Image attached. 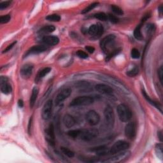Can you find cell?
I'll use <instances>...</instances> for the list:
<instances>
[{"mask_svg":"<svg viewBox=\"0 0 163 163\" xmlns=\"http://www.w3.org/2000/svg\"><path fill=\"white\" fill-rule=\"evenodd\" d=\"M129 147V144L124 140H119L116 142L110 149V153L112 154L119 153L127 150Z\"/></svg>","mask_w":163,"mask_h":163,"instance_id":"6","label":"cell"},{"mask_svg":"<svg viewBox=\"0 0 163 163\" xmlns=\"http://www.w3.org/2000/svg\"><path fill=\"white\" fill-rule=\"evenodd\" d=\"M150 17H151V13H147L145 15L143 16V17L142 18V22H145V21H147Z\"/></svg>","mask_w":163,"mask_h":163,"instance_id":"45","label":"cell"},{"mask_svg":"<svg viewBox=\"0 0 163 163\" xmlns=\"http://www.w3.org/2000/svg\"><path fill=\"white\" fill-rule=\"evenodd\" d=\"M139 73V69L137 67H134L133 69L128 71L127 72V75H128L130 77H134V76H137Z\"/></svg>","mask_w":163,"mask_h":163,"instance_id":"35","label":"cell"},{"mask_svg":"<svg viewBox=\"0 0 163 163\" xmlns=\"http://www.w3.org/2000/svg\"><path fill=\"white\" fill-rule=\"evenodd\" d=\"M38 93H39L38 89L37 87H33L32 90V93H31L30 99H29V105L31 108H33V106L35 105V102L36 101H37V99L38 97Z\"/></svg>","mask_w":163,"mask_h":163,"instance_id":"23","label":"cell"},{"mask_svg":"<svg viewBox=\"0 0 163 163\" xmlns=\"http://www.w3.org/2000/svg\"><path fill=\"white\" fill-rule=\"evenodd\" d=\"M141 28H142V25L139 24L138 26H137V28H135L134 31V37L136 39L138 40H142L143 38V35L142 34Z\"/></svg>","mask_w":163,"mask_h":163,"instance_id":"26","label":"cell"},{"mask_svg":"<svg viewBox=\"0 0 163 163\" xmlns=\"http://www.w3.org/2000/svg\"><path fill=\"white\" fill-rule=\"evenodd\" d=\"M47 50V47L44 46V45H37V46H33L31 47L29 51L27 52L26 54V57L30 54H37L43 52Z\"/></svg>","mask_w":163,"mask_h":163,"instance_id":"19","label":"cell"},{"mask_svg":"<svg viewBox=\"0 0 163 163\" xmlns=\"http://www.w3.org/2000/svg\"><path fill=\"white\" fill-rule=\"evenodd\" d=\"M108 19L111 22L114 24H116L119 22V19L117 18L115 15L111 14V13H109L108 15Z\"/></svg>","mask_w":163,"mask_h":163,"instance_id":"39","label":"cell"},{"mask_svg":"<svg viewBox=\"0 0 163 163\" xmlns=\"http://www.w3.org/2000/svg\"><path fill=\"white\" fill-rule=\"evenodd\" d=\"M32 117H31L30 119H29V123H28V133L29 134H30V132H31V124H32Z\"/></svg>","mask_w":163,"mask_h":163,"instance_id":"46","label":"cell"},{"mask_svg":"<svg viewBox=\"0 0 163 163\" xmlns=\"http://www.w3.org/2000/svg\"><path fill=\"white\" fill-rule=\"evenodd\" d=\"M121 51V48H117L115 50H114V51H113L112 52H110L109 54H108V55L106 56V61H110L112 57H114V56H117V54H119Z\"/></svg>","mask_w":163,"mask_h":163,"instance_id":"32","label":"cell"},{"mask_svg":"<svg viewBox=\"0 0 163 163\" xmlns=\"http://www.w3.org/2000/svg\"><path fill=\"white\" fill-rule=\"evenodd\" d=\"M86 120L90 126H96L100 121V116L95 110H90L85 116Z\"/></svg>","mask_w":163,"mask_h":163,"instance_id":"8","label":"cell"},{"mask_svg":"<svg viewBox=\"0 0 163 163\" xmlns=\"http://www.w3.org/2000/svg\"><path fill=\"white\" fill-rule=\"evenodd\" d=\"M162 143H159L157 144L156 146V152L157 153V157L160 158L161 159H162V157H163V151H162Z\"/></svg>","mask_w":163,"mask_h":163,"instance_id":"29","label":"cell"},{"mask_svg":"<svg viewBox=\"0 0 163 163\" xmlns=\"http://www.w3.org/2000/svg\"><path fill=\"white\" fill-rule=\"evenodd\" d=\"M99 131L97 129L89 128L82 129H73L69 131L68 134L73 138H79L82 140H90L98 137Z\"/></svg>","mask_w":163,"mask_h":163,"instance_id":"1","label":"cell"},{"mask_svg":"<svg viewBox=\"0 0 163 163\" xmlns=\"http://www.w3.org/2000/svg\"><path fill=\"white\" fill-rule=\"evenodd\" d=\"M90 84L85 81H79L75 84V87L81 91H88L90 90Z\"/></svg>","mask_w":163,"mask_h":163,"instance_id":"22","label":"cell"},{"mask_svg":"<svg viewBox=\"0 0 163 163\" xmlns=\"http://www.w3.org/2000/svg\"><path fill=\"white\" fill-rule=\"evenodd\" d=\"M43 42L48 45L54 46L56 45L59 42V39L56 36H45L42 39Z\"/></svg>","mask_w":163,"mask_h":163,"instance_id":"18","label":"cell"},{"mask_svg":"<svg viewBox=\"0 0 163 163\" xmlns=\"http://www.w3.org/2000/svg\"><path fill=\"white\" fill-rule=\"evenodd\" d=\"M111 9H112V12H114V13H115V14H117V15H123V13H124L123 10H122V9L119 7H118V6L112 5L111 6Z\"/></svg>","mask_w":163,"mask_h":163,"instance_id":"34","label":"cell"},{"mask_svg":"<svg viewBox=\"0 0 163 163\" xmlns=\"http://www.w3.org/2000/svg\"><path fill=\"white\" fill-rule=\"evenodd\" d=\"M61 151L66 156L70 158H72L75 156V153L73 151H71L70 149L66 147H61Z\"/></svg>","mask_w":163,"mask_h":163,"instance_id":"28","label":"cell"},{"mask_svg":"<svg viewBox=\"0 0 163 163\" xmlns=\"http://www.w3.org/2000/svg\"><path fill=\"white\" fill-rule=\"evenodd\" d=\"M125 134L127 138L132 140L137 134V126L133 122H129V123L126 126L125 128Z\"/></svg>","mask_w":163,"mask_h":163,"instance_id":"11","label":"cell"},{"mask_svg":"<svg viewBox=\"0 0 163 163\" xmlns=\"http://www.w3.org/2000/svg\"><path fill=\"white\" fill-rule=\"evenodd\" d=\"M51 71V68H48V67L45 68L41 70L38 73V75L37 76V80H39L40 79H43L45 76H46L48 73H49Z\"/></svg>","mask_w":163,"mask_h":163,"instance_id":"27","label":"cell"},{"mask_svg":"<svg viewBox=\"0 0 163 163\" xmlns=\"http://www.w3.org/2000/svg\"><path fill=\"white\" fill-rule=\"evenodd\" d=\"M46 19L51 22H59L61 20V17L57 14H51L48 15L46 17Z\"/></svg>","mask_w":163,"mask_h":163,"instance_id":"33","label":"cell"},{"mask_svg":"<svg viewBox=\"0 0 163 163\" xmlns=\"http://www.w3.org/2000/svg\"><path fill=\"white\" fill-rule=\"evenodd\" d=\"M131 156V153L129 151H122L119 153H115L114 156H112L110 158H108V159H106L105 161H103L104 162H108V163H119L122 162L128 159V158Z\"/></svg>","mask_w":163,"mask_h":163,"instance_id":"4","label":"cell"},{"mask_svg":"<svg viewBox=\"0 0 163 163\" xmlns=\"http://www.w3.org/2000/svg\"><path fill=\"white\" fill-rule=\"evenodd\" d=\"M18 105L20 108H22L24 106V102L22 100V99H19V101H18Z\"/></svg>","mask_w":163,"mask_h":163,"instance_id":"47","label":"cell"},{"mask_svg":"<svg viewBox=\"0 0 163 163\" xmlns=\"http://www.w3.org/2000/svg\"><path fill=\"white\" fill-rule=\"evenodd\" d=\"M71 89L69 87L62 90L57 95V96L55 99L56 105H59L63 101H65L66 98H68L71 95Z\"/></svg>","mask_w":163,"mask_h":163,"instance_id":"12","label":"cell"},{"mask_svg":"<svg viewBox=\"0 0 163 163\" xmlns=\"http://www.w3.org/2000/svg\"><path fill=\"white\" fill-rule=\"evenodd\" d=\"M158 76H159V79L160 80V82L162 84L163 82V67L161 66L159 70H158Z\"/></svg>","mask_w":163,"mask_h":163,"instance_id":"42","label":"cell"},{"mask_svg":"<svg viewBox=\"0 0 163 163\" xmlns=\"http://www.w3.org/2000/svg\"><path fill=\"white\" fill-rule=\"evenodd\" d=\"M94 102V98L91 96H79L73 99L70 103L71 106H82L91 105Z\"/></svg>","mask_w":163,"mask_h":163,"instance_id":"5","label":"cell"},{"mask_svg":"<svg viewBox=\"0 0 163 163\" xmlns=\"http://www.w3.org/2000/svg\"><path fill=\"white\" fill-rule=\"evenodd\" d=\"M159 12L160 13V14H161L162 12V6L161 5L159 7Z\"/></svg>","mask_w":163,"mask_h":163,"instance_id":"49","label":"cell"},{"mask_svg":"<svg viewBox=\"0 0 163 163\" xmlns=\"http://www.w3.org/2000/svg\"><path fill=\"white\" fill-rule=\"evenodd\" d=\"M11 17L10 15H4L0 17V23L1 24H5L10 21Z\"/></svg>","mask_w":163,"mask_h":163,"instance_id":"37","label":"cell"},{"mask_svg":"<svg viewBox=\"0 0 163 163\" xmlns=\"http://www.w3.org/2000/svg\"><path fill=\"white\" fill-rule=\"evenodd\" d=\"M103 26L100 23H97L96 24L90 26L88 29L89 34L93 36V37H95L96 38L100 37L103 35Z\"/></svg>","mask_w":163,"mask_h":163,"instance_id":"9","label":"cell"},{"mask_svg":"<svg viewBox=\"0 0 163 163\" xmlns=\"http://www.w3.org/2000/svg\"><path fill=\"white\" fill-rule=\"evenodd\" d=\"M95 89L98 93L104 94H112L114 92V90L111 87L103 84H98L96 85Z\"/></svg>","mask_w":163,"mask_h":163,"instance_id":"17","label":"cell"},{"mask_svg":"<svg viewBox=\"0 0 163 163\" xmlns=\"http://www.w3.org/2000/svg\"><path fill=\"white\" fill-rule=\"evenodd\" d=\"M85 49L87 50V51L89 52V53H93L95 51V48L93 47H91V46H87L85 47Z\"/></svg>","mask_w":163,"mask_h":163,"instance_id":"44","label":"cell"},{"mask_svg":"<svg viewBox=\"0 0 163 163\" xmlns=\"http://www.w3.org/2000/svg\"><path fill=\"white\" fill-rule=\"evenodd\" d=\"M115 39V36L114 35H109L101 40L100 42V47L104 52L107 51L108 46L114 42Z\"/></svg>","mask_w":163,"mask_h":163,"instance_id":"15","label":"cell"},{"mask_svg":"<svg viewBox=\"0 0 163 163\" xmlns=\"http://www.w3.org/2000/svg\"><path fill=\"white\" fill-rule=\"evenodd\" d=\"M33 66L31 64H26L21 68L20 73L22 78L28 79L32 75Z\"/></svg>","mask_w":163,"mask_h":163,"instance_id":"16","label":"cell"},{"mask_svg":"<svg viewBox=\"0 0 163 163\" xmlns=\"http://www.w3.org/2000/svg\"><path fill=\"white\" fill-rule=\"evenodd\" d=\"M45 138L51 145H55V133H54V127L52 124H50L48 128L45 130Z\"/></svg>","mask_w":163,"mask_h":163,"instance_id":"13","label":"cell"},{"mask_svg":"<svg viewBox=\"0 0 163 163\" xmlns=\"http://www.w3.org/2000/svg\"><path fill=\"white\" fill-rule=\"evenodd\" d=\"M63 123L67 128H71L75 126L76 121L73 116L70 114H66L63 117Z\"/></svg>","mask_w":163,"mask_h":163,"instance_id":"20","label":"cell"},{"mask_svg":"<svg viewBox=\"0 0 163 163\" xmlns=\"http://www.w3.org/2000/svg\"><path fill=\"white\" fill-rule=\"evenodd\" d=\"M76 56L81 59H87L88 57L87 54L83 51H78L76 53Z\"/></svg>","mask_w":163,"mask_h":163,"instance_id":"40","label":"cell"},{"mask_svg":"<svg viewBox=\"0 0 163 163\" xmlns=\"http://www.w3.org/2000/svg\"><path fill=\"white\" fill-rule=\"evenodd\" d=\"M16 43H17V42H16V41H15V42H12L11 44L9 45L8 46V47H7L4 50L3 52V53H5V52H8L9 51H10V50H11V49H12L13 47H14V45H15Z\"/></svg>","mask_w":163,"mask_h":163,"instance_id":"43","label":"cell"},{"mask_svg":"<svg viewBox=\"0 0 163 163\" xmlns=\"http://www.w3.org/2000/svg\"><path fill=\"white\" fill-rule=\"evenodd\" d=\"M117 111L119 119L122 122H127L131 119L132 113L129 108L124 104H120L117 106Z\"/></svg>","mask_w":163,"mask_h":163,"instance_id":"3","label":"cell"},{"mask_svg":"<svg viewBox=\"0 0 163 163\" xmlns=\"http://www.w3.org/2000/svg\"><path fill=\"white\" fill-rule=\"evenodd\" d=\"M52 101L48 100L46 103H45V105L43 107V109L42 111V117L43 120H48L52 114Z\"/></svg>","mask_w":163,"mask_h":163,"instance_id":"10","label":"cell"},{"mask_svg":"<svg viewBox=\"0 0 163 163\" xmlns=\"http://www.w3.org/2000/svg\"><path fill=\"white\" fill-rule=\"evenodd\" d=\"M142 93H143V95L144 98L146 99V100H147L149 103H151L152 106H155L156 108H157V109H159L161 112H162V110H161V106L159 105V103H157V102H156L155 101L152 100V99H151L150 97H149V96H148V95L146 94L145 91H144V90H143Z\"/></svg>","mask_w":163,"mask_h":163,"instance_id":"25","label":"cell"},{"mask_svg":"<svg viewBox=\"0 0 163 163\" xmlns=\"http://www.w3.org/2000/svg\"><path fill=\"white\" fill-rule=\"evenodd\" d=\"M158 136H159V139L161 140V142L162 141V132L161 131H160V132L158 133Z\"/></svg>","mask_w":163,"mask_h":163,"instance_id":"48","label":"cell"},{"mask_svg":"<svg viewBox=\"0 0 163 163\" xmlns=\"http://www.w3.org/2000/svg\"><path fill=\"white\" fill-rule=\"evenodd\" d=\"M56 28L52 25H48L43 27L38 31V33L40 35H45L52 33L53 31H55Z\"/></svg>","mask_w":163,"mask_h":163,"instance_id":"24","label":"cell"},{"mask_svg":"<svg viewBox=\"0 0 163 163\" xmlns=\"http://www.w3.org/2000/svg\"><path fill=\"white\" fill-rule=\"evenodd\" d=\"M94 17L96 18V19L102 21H106L108 19V15L104 12H99L97 13H95L94 15Z\"/></svg>","mask_w":163,"mask_h":163,"instance_id":"30","label":"cell"},{"mask_svg":"<svg viewBox=\"0 0 163 163\" xmlns=\"http://www.w3.org/2000/svg\"><path fill=\"white\" fill-rule=\"evenodd\" d=\"M10 4H11L10 1H5L1 2V3H0V10H3V9L7 8L8 7L10 6Z\"/></svg>","mask_w":163,"mask_h":163,"instance_id":"41","label":"cell"},{"mask_svg":"<svg viewBox=\"0 0 163 163\" xmlns=\"http://www.w3.org/2000/svg\"><path fill=\"white\" fill-rule=\"evenodd\" d=\"M156 30V26L153 24H148L145 27V31L148 34H152Z\"/></svg>","mask_w":163,"mask_h":163,"instance_id":"36","label":"cell"},{"mask_svg":"<svg viewBox=\"0 0 163 163\" xmlns=\"http://www.w3.org/2000/svg\"><path fill=\"white\" fill-rule=\"evenodd\" d=\"M99 79L102 81L106 82H108L110 84L115 86L116 88L119 89L120 91H122V93H125V94L129 93L128 89L123 84L121 83L120 81H119L118 80H117L114 77H112V76L105 75H102L99 76Z\"/></svg>","mask_w":163,"mask_h":163,"instance_id":"2","label":"cell"},{"mask_svg":"<svg viewBox=\"0 0 163 163\" xmlns=\"http://www.w3.org/2000/svg\"><path fill=\"white\" fill-rule=\"evenodd\" d=\"M96 154L99 156H103L107 155L108 153H110V150L107 147L105 146H100L98 147H95L92 149Z\"/></svg>","mask_w":163,"mask_h":163,"instance_id":"21","label":"cell"},{"mask_svg":"<svg viewBox=\"0 0 163 163\" xmlns=\"http://www.w3.org/2000/svg\"><path fill=\"white\" fill-rule=\"evenodd\" d=\"M104 116H105V122L108 128H113L115 122V115L112 108L108 106L104 110Z\"/></svg>","mask_w":163,"mask_h":163,"instance_id":"7","label":"cell"},{"mask_svg":"<svg viewBox=\"0 0 163 163\" xmlns=\"http://www.w3.org/2000/svg\"><path fill=\"white\" fill-rule=\"evenodd\" d=\"M0 88L3 94H8L12 92V86L8 82V79L5 76H1L0 78Z\"/></svg>","mask_w":163,"mask_h":163,"instance_id":"14","label":"cell"},{"mask_svg":"<svg viewBox=\"0 0 163 163\" xmlns=\"http://www.w3.org/2000/svg\"><path fill=\"white\" fill-rule=\"evenodd\" d=\"M98 4H99V3H98V2H94V3H91L90 4H89L88 7H87L85 9H84L82 12V13L84 14V13H87L89 12L90 11L93 10L94 8H96L98 5Z\"/></svg>","mask_w":163,"mask_h":163,"instance_id":"31","label":"cell"},{"mask_svg":"<svg viewBox=\"0 0 163 163\" xmlns=\"http://www.w3.org/2000/svg\"><path fill=\"white\" fill-rule=\"evenodd\" d=\"M131 56L133 59H138L140 57V53L137 48H133L131 52Z\"/></svg>","mask_w":163,"mask_h":163,"instance_id":"38","label":"cell"}]
</instances>
